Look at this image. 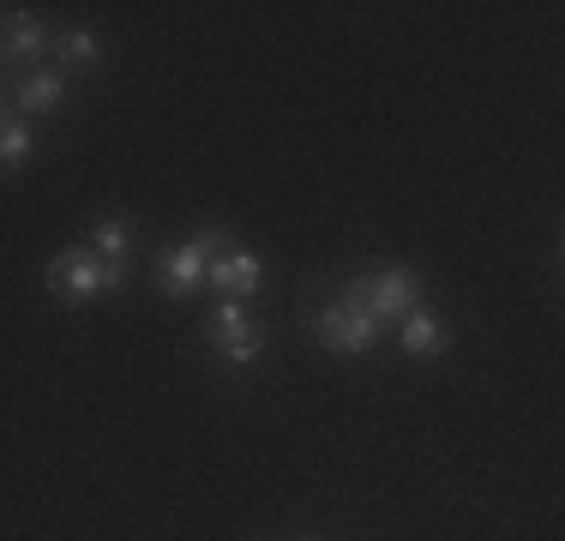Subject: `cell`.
Returning <instances> with one entry per match:
<instances>
[{
	"instance_id": "4",
	"label": "cell",
	"mask_w": 565,
	"mask_h": 541,
	"mask_svg": "<svg viewBox=\"0 0 565 541\" xmlns=\"http://www.w3.org/2000/svg\"><path fill=\"white\" fill-rule=\"evenodd\" d=\"M313 337L331 349V356H349V361H355V356H367V349L380 343V319H373L367 307H355L349 295H338V301H326V307L313 314Z\"/></svg>"
},
{
	"instance_id": "7",
	"label": "cell",
	"mask_w": 565,
	"mask_h": 541,
	"mask_svg": "<svg viewBox=\"0 0 565 541\" xmlns=\"http://www.w3.org/2000/svg\"><path fill=\"white\" fill-rule=\"evenodd\" d=\"M49 54V31L31 19V12H0V73L7 66H31V61H43Z\"/></svg>"
},
{
	"instance_id": "11",
	"label": "cell",
	"mask_w": 565,
	"mask_h": 541,
	"mask_svg": "<svg viewBox=\"0 0 565 541\" xmlns=\"http://www.w3.org/2000/svg\"><path fill=\"white\" fill-rule=\"evenodd\" d=\"M85 247L97 253V259H109V265H132V223L127 216H97L90 235H85Z\"/></svg>"
},
{
	"instance_id": "13",
	"label": "cell",
	"mask_w": 565,
	"mask_h": 541,
	"mask_svg": "<svg viewBox=\"0 0 565 541\" xmlns=\"http://www.w3.org/2000/svg\"><path fill=\"white\" fill-rule=\"evenodd\" d=\"M0 103H7V73H0ZM0 115H7V108H0Z\"/></svg>"
},
{
	"instance_id": "3",
	"label": "cell",
	"mask_w": 565,
	"mask_h": 541,
	"mask_svg": "<svg viewBox=\"0 0 565 541\" xmlns=\"http://www.w3.org/2000/svg\"><path fill=\"white\" fill-rule=\"evenodd\" d=\"M228 229H199L193 241H174V247H163L157 253V265H151V277H157V289L169 295V301H181V295H193L199 283H205V270H211V259L228 247Z\"/></svg>"
},
{
	"instance_id": "12",
	"label": "cell",
	"mask_w": 565,
	"mask_h": 541,
	"mask_svg": "<svg viewBox=\"0 0 565 541\" xmlns=\"http://www.w3.org/2000/svg\"><path fill=\"white\" fill-rule=\"evenodd\" d=\"M31 162V127L19 115H0V174H19Z\"/></svg>"
},
{
	"instance_id": "2",
	"label": "cell",
	"mask_w": 565,
	"mask_h": 541,
	"mask_svg": "<svg viewBox=\"0 0 565 541\" xmlns=\"http://www.w3.org/2000/svg\"><path fill=\"white\" fill-rule=\"evenodd\" d=\"M343 295L355 307H367L373 319H409L415 307L427 301V277L422 270H409V265H385V270H373V277H355V283H343Z\"/></svg>"
},
{
	"instance_id": "5",
	"label": "cell",
	"mask_w": 565,
	"mask_h": 541,
	"mask_svg": "<svg viewBox=\"0 0 565 541\" xmlns=\"http://www.w3.org/2000/svg\"><path fill=\"white\" fill-rule=\"evenodd\" d=\"M205 337H211V349H217L223 368H253V361L265 356V325L247 314V301H217Z\"/></svg>"
},
{
	"instance_id": "6",
	"label": "cell",
	"mask_w": 565,
	"mask_h": 541,
	"mask_svg": "<svg viewBox=\"0 0 565 541\" xmlns=\"http://www.w3.org/2000/svg\"><path fill=\"white\" fill-rule=\"evenodd\" d=\"M205 283L223 295V301H253V295H259V283H265V265H259V253H247L241 241H228L217 259H211Z\"/></svg>"
},
{
	"instance_id": "8",
	"label": "cell",
	"mask_w": 565,
	"mask_h": 541,
	"mask_svg": "<svg viewBox=\"0 0 565 541\" xmlns=\"http://www.w3.org/2000/svg\"><path fill=\"white\" fill-rule=\"evenodd\" d=\"M397 343L409 361H439L451 349V325L434 314V307H415L409 319H397Z\"/></svg>"
},
{
	"instance_id": "14",
	"label": "cell",
	"mask_w": 565,
	"mask_h": 541,
	"mask_svg": "<svg viewBox=\"0 0 565 541\" xmlns=\"http://www.w3.org/2000/svg\"><path fill=\"white\" fill-rule=\"evenodd\" d=\"M301 541H319V535H301Z\"/></svg>"
},
{
	"instance_id": "1",
	"label": "cell",
	"mask_w": 565,
	"mask_h": 541,
	"mask_svg": "<svg viewBox=\"0 0 565 541\" xmlns=\"http://www.w3.org/2000/svg\"><path fill=\"white\" fill-rule=\"evenodd\" d=\"M43 283H49V295H55L61 307H85V301H97V295L127 289V283H132V265H109V259H97V253L78 241V247H66V253H55V259H49Z\"/></svg>"
},
{
	"instance_id": "10",
	"label": "cell",
	"mask_w": 565,
	"mask_h": 541,
	"mask_svg": "<svg viewBox=\"0 0 565 541\" xmlns=\"http://www.w3.org/2000/svg\"><path fill=\"white\" fill-rule=\"evenodd\" d=\"M49 54L61 61V73H97L103 66V36L97 31H55Z\"/></svg>"
},
{
	"instance_id": "9",
	"label": "cell",
	"mask_w": 565,
	"mask_h": 541,
	"mask_svg": "<svg viewBox=\"0 0 565 541\" xmlns=\"http://www.w3.org/2000/svg\"><path fill=\"white\" fill-rule=\"evenodd\" d=\"M12 103L24 108V115H55L66 103V73L61 66H36V73L19 78V91H12Z\"/></svg>"
}]
</instances>
